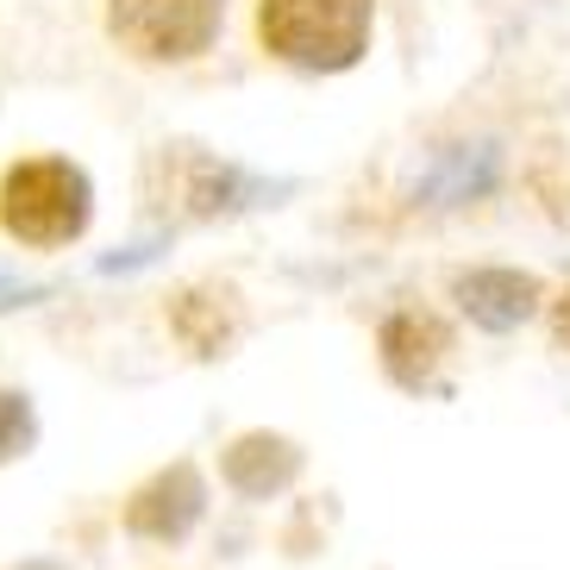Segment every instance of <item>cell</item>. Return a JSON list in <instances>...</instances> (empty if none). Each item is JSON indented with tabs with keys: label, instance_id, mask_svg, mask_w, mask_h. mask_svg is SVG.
<instances>
[{
	"label": "cell",
	"instance_id": "obj_7",
	"mask_svg": "<svg viewBox=\"0 0 570 570\" xmlns=\"http://www.w3.org/2000/svg\"><path fill=\"white\" fill-rule=\"evenodd\" d=\"M302 445L283 433H238L226 452H219V476H226V489L233 495H245V502H276L295 476H302Z\"/></svg>",
	"mask_w": 570,
	"mask_h": 570
},
{
	"label": "cell",
	"instance_id": "obj_13",
	"mask_svg": "<svg viewBox=\"0 0 570 570\" xmlns=\"http://www.w3.org/2000/svg\"><path fill=\"white\" fill-rule=\"evenodd\" d=\"M13 570H69V564H57V558H19Z\"/></svg>",
	"mask_w": 570,
	"mask_h": 570
},
{
	"label": "cell",
	"instance_id": "obj_4",
	"mask_svg": "<svg viewBox=\"0 0 570 570\" xmlns=\"http://www.w3.org/2000/svg\"><path fill=\"white\" fill-rule=\"evenodd\" d=\"M151 176H164V202H176V214L188 219H226V214H245V207L288 195V183H264V176L219 164V157L195 151V145H164Z\"/></svg>",
	"mask_w": 570,
	"mask_h": 570
},
{
	"label": "cell",
	"instance_id": "obj_1",
	"mask_svg": "<svg viewBox=\"0 0 570 570\" xmlns=\"http://www.w3.org/2000/svg\"><path fill=\"white\" fill-rule=\"evenodd\" d=\"M95 219V183L69 157H19L0 176V233L26 252H63Z\"/></svg>",
	"mask_w": 570,
	"mask_h": 570
},
{
	"label": "cell",
	"instance_id": "obj_11",
	"mask_svg": "<svg viewBox=\"0 0 570 570\" xmlns=\"http://www.w3.org/2000/svg\"><path fill=\"white\" fill-rule=\"evenodd\" d=\"M32 445H38V407H32V395L0 383V464L32 458Z\"/></svg>",
	"mask_w": 570,
	"mask_h": 570
},
{
	"label": "cell",
	"instance_id": "obj_3",
	"mask_svg": "<svg viewBox=\"0 0 570 570\" xmlns=\"http://www.w3.org/2000/svg\"><path fill=\"white\" fill-rule=\"evenodd\" d=\"M226 32V0H107V38L132 63H195Z\"/></svg>",
	"mask_w": 570,
	"mask_h": 570
},
{
	"label": "cell",
	"instance_id": "obj_14",
	"mask_svg": "<svg viewBox=\"0 0 570 570\" xmlns=\"http://www.w3.org/2000/svg\"><path fill=\"white\" fill-rule=\"evenodd\" d=\"M558 338H570V295L558 302Z\"/></svg>",
	"mask_w": 570,
	"mask_h": 570
},
{
	"label": "cell",
	"instance_id": "obj_12",
	"mask_svg": "<svg viewBox=\"0 0 570 570\" xmlns=\"http://www.w3.org/2000/svg\"><path fill=\"white\" fill-rule=\"evenodd\" d=\"M45 288L38 283H13V276H0V307H26V302H38Z\"/></svg>",
	"mask_w": 570,
	"mask_h": 570
},
{
	"label": "cell",
	"instance_id": "obj_6",
	"mask_svg": "<svg viewBox=\"0 0 570 570\" xmlns=\"http://www.w3.org/2000/svg\"><path fill=\"white\" fill-rule=\"evenodd\" d=\"M376 352H383V370L389 383L402 389H433L439 364H445V352H452V326L439 314H420V307H402V314L383 320V333H376Z\"/></svg>",
	"mask_w": 570,
	"mask_h": 570
},
{
	"label": "cell",
	"instance_id": "obj_10",
	"mask_svg": "<svg viewBox=\"0 0 570 570\" xmlns=\"http://www.w3.org/2000/svg\"><path fill=\"white\" fill-rule=\"evenodd\" d=\"M495 176H502V151H495V145H445V151L414 176V202L420 207L476 202V195L495 188Z\"/></svg>",
	"mask_w": 570,
	"mask_h": 570
},
{
	"label": "cell",
	"instance_id": "obj_2",
	"mask_svg": "<svg viewBox=\"0 0 570 570\" xmlns=\"http://www.w3.org/2000/svg\"><path fill=\"white\" fill-rule=\"evenodd\" d=\"M376 0H257V45L288 69L338 76L370 51Z\"/></svg>",
	"mask_w": 570,
	"mask_h": 570
},
{
	"label": "cell",
	"instance_id": "obj_5",
	"mask_svg": "<svg viewBox=\"0 0 570 570\" xmlns=\"http://www.w3.org/2000/svg\"><path fill=\"white\" fill-rule=\"evenodd\" d=\"M202 520H207V476H202L195 458H176V464L151 470V476L126 495V508H119V527H126L138 546H183Z\"/></svg>",
	"mask_w": 570,
	"mask_h": 570
},
{
	"label": "cell",
	"instance_id": "obj_8",
	"mask_svg": "<svg viewBox=\"0 0 570 570\" xmlns=\"http://www.w3.org/2000/svg\"><path fill=\"white\" fill-rule=\"evenodd\" d=\"M245 314H238V288L226 283H195L183 295H169V333L183 338L195 357H219L238 338Z\"/></svg>",
	"mask_w": 570,
	"mask_h": 570
},
{
	"label": "cell",
	"instance_id": "obj_9",
	"mask_svg": "<svg viewBox=\"0 0 570 570\" xmlns=\"http://www.w3.org/2000/svg\"><path fill=\"white\" fill-rule=\"evenodd\" d=\"M452 295L483 333H514L539 307V276H527V269H464Z\"/></svg>",
	"mask_w": 570,
	"mask_h": 570
}]
</instances>
